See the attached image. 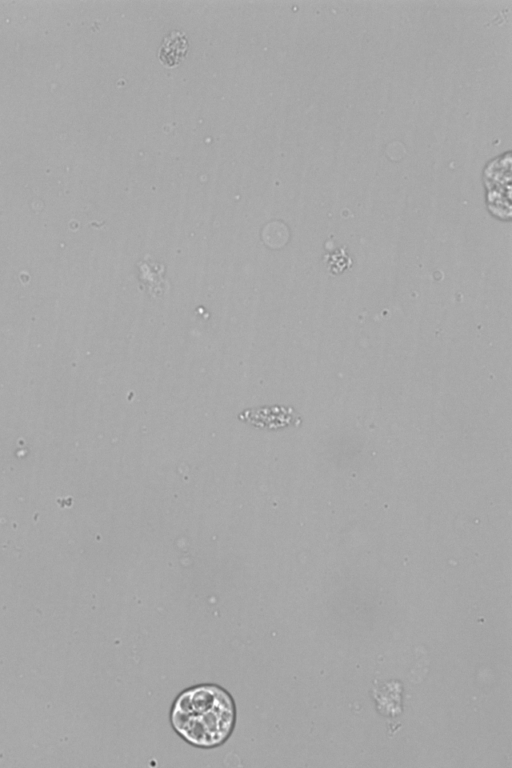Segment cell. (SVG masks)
Instances as JSON below:
<instances>
[{
	"label": "cell",
	"mask_w": 512,
	"mask_h": 768,
	"mask_svg": "<svg viewBox=\"0 0 512 768\" xmlns=\"http://www.w3.org/2000/svg\"><path fill=\"white\" fill-rule=\"evenodd\" d=\"M189 50L185 33L179 30L169 32L159 47L158 58L167 67L179 65Z\"/></svg>",
	"instance_id": "obj_2"
},
{
	"label": "cell",
	"mask_w": 512,
	"mask_h": 768,
	"mask_svg": "<svg viewBox=\"0 0 512 768\" xmlns=\"http://www.w3.org/2000/svg\"><path fill=\"white\" fill-rule=\"evenodd\" d=\"M169 720L175 733L191 746L212 749L225 744L235 730L236 703L215 683L182 690L173 700Z\"/></svg>",
	"instance_id": "obj_1"
}]
</instances>
